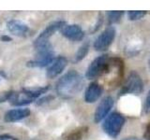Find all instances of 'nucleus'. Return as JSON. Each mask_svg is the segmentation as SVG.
<instances>
[{"instance_id": "1", "label": "nucleus", "mask_w": 150, "mask_h": 140, "mask_svg": "<svg viewBox=\"0 0 150 140\" xmlns=\"http://www.w3.org/2000/svg\"><path fill=\"white\" fill-rule=\"evenodd\" d=\"M83 84L82 75L75 70H70L61 77L56 83V92L64 99H69L81 92Z\"/></svg>"}, {"instance_id": "2", "label": "nucleus", "mask_w": 150, "mask_h": 140, "mask_svg": "<svg viewBox=\"0 0 150 140\" xmlns=\"http://www.w3.org/2000/svg\"><path fill=\"white\" fill-rule=\"evenodd\" d=\"M111 66V59L108 55H100L90 64L86 70V76L88 79L100 77L109 71Z\"/></svg>"}, {"instance_id": "3", "label": "nucleus", "mask_w": 150, "mask_h": 140, "mask_svg": "<svg viewBox=\"0 0 150 140\" xmlns=\"http://www.w3.org/2000/svg\"><path fill=\"white\" fill-rule=\"evenodd\" d=\"M124 124V116L120 113H117V112H114V113L106 117L104 123L102 124V128L110 137L115 138L120 134Z\"/></svg>"}, {"instance_id": "4", "label": "nucleus", "mask_w": 150, "mask_h": 140, "mask_svg": "<svg viewBox=\"0 0 150 140\" xmlns=\"http://www.w3.org/2000/svg\"><path fill=\"white\" fill-rule=\"evenodd\" d=\"M37 55L34 60L29 61L26 65L30 67H44L50 65L54 61V51L52 50L51 44L48 43L40 48H37Z\"/></svg>"}, {"instance_id": "5", "label": "nucleus", "mask_w": 150, "mask_h": 140, "mask_svg": "<svg viewBox=\"0 0 150 140\" xmlns=\"http://www.w3.org/2000/svg\"><path fill=\"white\" fill-rule=\"evenodd\" d=\"M143 91H144V83L142 78H141L137 72L132 71L130 72L128 78L126 79L124 85L122 86L119 94L124 95L130 93V94L139 95L140 93H142Z\"/></svg>"}, {"instance_id": "6", "label": "nucleus", "mask_w": 150, "mask_h": 140, "mask_svg": "<svg viewBox=\"0 0 150 140\" xmlns=\"http://www.w3.org/2000/svg\"><path fill=\"white\" fill-rule=\"evenodd\" d=\"M66 25V22L64 21H56L51 22L50 24L47 26L45 29L40 33V35L36 38L34 42V47L37 49L39 47L44 46L48 44V39L53 36L56 31L61 30Z\"/></svg>"}, {"instance_id": "7", "label": "nucleus", "mask_w": 150, "mask_h": 140, "mask_svg": "<svg viewBox=\"0 0 150 140\" xmlns=\"http://www.w3.org/2000/svg\"><path fill=\"white\" fill-rule=\"evenodd\" d=\"M115 27H112V26L107 27L95 40L94 48L98 51L106 50L112 43V41L115 39Z\"/></svg>"}, {"instance_id": "8", "label": "nucleus", "mask_w": 150, "mask_h": 140, "mask_svg": "<svg viewBox=\"0 0 150 140\" xmlns=\"http://www.w3.org/2000/svg\"><path fill=\"white\" fill-rule=\"evenodd\" d=\"M112 106H114V99L111 96H106L103 98L95 111V115H94L95 123H98L103 119H105Z\"/></svg>"}, {"instance_id": "9", "label": "nucleus", "mask_w": 150, "mask_h": 140, "mask_svg": "<svg viewBox=\"0 0 150 140\" xmlns=\"http://www.w3.org/2000/svg\"><path fill=\"white\" fill-rule=\"evenodd\" d=\"M68 60L63 56H59L56 59H54L53 62L51 63L49 67L47 68L46 76L48 78H54L58 76L59 74L62 73V71L67 66Z\"/></svg>"}, {"instance_id": "10", "label": "nucleus", "mask_w": 150, "mask_h": 140, "mask_svg": "<svg viewBox=\"0 0 150 140\" xmlns=\"http://www.w3.org/2000/svg\"><path fill=\"white\" fill-rule=\"evenodd\" d=\"M62 35L71 41H81L84 36V32L78 24H66L61 29Z\"/></svg>"}, {"instance_id": "11", "label": "nucleus", "mask_w": 150, "mask_h": 140, "mask_svg": "<svg viewBox=\"0 0 150 140\" xmlns=\"http://www.w3.org/2000/svg\"><path fill=\"white\" fill-rule=\"evenodd\" d=\"M8 30L11 33L12 35L17 36H25L29 28L25 22L19 20H11L7 23Z\"/></svg>"}, {"instance_id": "12", "label": "nucleus", "mask_w": 150, "mask_h": 140, "mask_svg": "<svg viewBox=\"0 0 150 140\" xmlns=\"http://www.w3.org/2000/svg\"><path fill=\"white\" fill-rule=\"evenodd\" d=\"M102 87L97 82H92L87 87L84 93V100L86 103L96 102L102 94Z\"/></svg>"}, {"instance_id": "13", "label": "nucleus", "mask_w": 150, "mask_h": 140, "mask_svg": "<svg viewBox=\"0 0 150 140\" xmlns=\"http://www.w3.org/2000/svg\"><path fill=\"white\" fill-rule=\"evenodd\" d=\"M30 115L29 108H16L8 110L4 116V120L6 123H14V121L21 120Z\"/></svg>"}, {"instance_id": "14", "label": "nucleus", "mask_w": 150, "mask_h": 140, "mask_svg": "<svg viewBox=\"0 0 150 140\" xmlns=\"http://www.w3.org/2000/svg\"><path fill=\"white\" fill-rule=\"evenodd\" d=\"M9 103L13 106H25L32 103V99H30L27 95H25V93L22 92H11V94L9 96L8 100Z\"/></svg>"}, {"instance_id": "15", "label": "nucleus", "mask_w": 150, "mask_h": 140, "mask_svg": "<svg viewBox=\"0 0 150 140\" xmlns=\"http://www.w3.org/2000/svg\"><path fill=\"white\" fill-rule=\"evenodd\" d=\"M50 89L49 86H44V87H36V88H23V92L25 93L30 99L34 100L35 98H38L40 96L42 93H45L47 91Z\"/></svg>"}, {"instance_id": "16", "label": "nucleus", "mask_w": 150, "mask_h": 140, "mask_svg": "<svg viewBox=\"0 0 150 140\" xmlns=\"http://www.w3.org/2000/svg\"><path fill=\"white\" fill-rule=\"evenodd\" d=\"M87 127H81L76 130H73L66 136L65 140H82L83 135L87 132Z\"/></svg>"}, {"instance_id": "17", "label": "nucleus", "mask_w": 150, "mask_h": 140, "mask_svg": "<svg viewBox=\"0 0 150 140\" xmlns=\"http://www.w3.org/2000/svg\"><path fill=\"white\" fill-rule=\"evenodd\" d=\"M88 50H89V43H88V42H87V43L83 44L79 48V50H77L76 55H75L74 62L75 63H78V62H80V61H82L86 56V54L88 52Z\"/></svg>"}, {"instance_id": "18", "label": "nucleus", "mask_w": 150, "mask_h": 140, "mask_svg": "<svg viewBox=\"0 0 150 140\" xmlns=\"http://www.w3.org/2000/svg\"><path fill=\"white\" fill-rule=\"evenodd\" d=\"M124 12L123 11H110L107 13L108 16V21L109 23H115L120 21V19L123 16Z\"/></svg>"}, {"instance_id": "19", "label": "nucleus", "mask_w": 150, "mask_h": 140, "mask_svg": "<svg viewBox=\"0 0 150 140\" xmlns=\"http://www.w3.org/2000/svg\"><path fill=\"white\" fill-rule=\"evenodd\" d=\"M145 14H146V11H129L128 13V15H129V20L136 21V20L142 19Z\"/></svg>"}, {"instance_id": "20", "label": "nucleus", "mask_w": 150, "mask_h": 140, "mask_svg": "<svg viewBox=\"0 0 150 140\" xmlns=\"http://www.w3.org/2000/svg\"><path fill=\"white\" fill-rule=\"evenodd\" d=\"M52 99H54V96H52V95H47V96H45V97H42L41 99H40L39 101H38V102H37V105H39V106L43 105V104H45V103H48L49 101H51Z\"/></svg>"}, {"instance_id": "21", "label": "nucleus", "mask_w": 150, "mask_h": 140, "mask_svg": "<svg viewBox=\"0 0 150 140\" xmlns=\"http://www.w3.org/2000/svg\"><path fill=\"white\" fill-rule=\"evenodd\" d=\"M11 91L1 93V94H0V104L3 103V102H5V101H8L9 96H11Z\"/></svg>"}, {"instance_id": "22", "label": "nucleus", "mask_w": 150, "mask_h": 140, "mask_svg": "<svg viewBox=\"0 0 150 140\" xmlns=\"http://www.w3.org/2000/svg\"><path fill=\"white\" fill-rule=\"evenodd\" d=\"M144 137L145 140H150V121H149V123L146 126V129H145Z\"/></svg>"}, {"instance_id": "23", "label": "nucleus", "mask_w": 150, "mask_h": 140, "mask_svg": "<svg viewBox=\"0 0 150 140\" xmlns=\"http://www.w3.org/2000/svg\"><path fill=\"white\" fill-rule=\"evenodd\" d=\"M0 140H18V139L9 134H2L0 135Z\"/></svg>"}, {"instance_id": "24", "label": "nucleus", "mask_w": 150, "mask_h": 140, "mask_svg": "<svg viewBox=\"0 0 150 140\" xmlns=\"http://www.w3.org/2000/svg\"><path fill=\"white\" fill-rule=\"evenodd\" d=\"M0 39H1L2 41H5V42H9V41H11V37L7 36V35H4L0 37Z\"/></svg>"}, {"instance_id": "25", "label": "nucleus", "mask_w": 150, "mask_h": 140, "mask_svg": "<svg viewBox=\"0 0 150 140\" xmlns=\"http://www.w3.org/2000/svg\"><path fill=\"white\" fill-rule=\"evenodd\" d=\"M146 105L148 107H150V92L148 93V95H147V98H146Z\"/></svg>"}, {"instance_id": "26", "label": "nucleus", "mask_w": 150, "mask_h": 140, "mask_svg": "<svg viewBox=\"0 0 150 140\" xmlns=\"http://www.w3.org/2000/svg\"><path fill=\"white\" fill-rule=\"evenodd\" d=\"M123 140H140V139H138L137 137H127Z\"/></svg>"}, {"instance_id": "27", "label": "nucleus", "mask_w": 150, "mask_h": 140, "mask_svg": "<svg viewBox=\"0 0 150 140\" xmlns=\"http://www.w3.org/2000/svg\"><path fill=\"white\" fill-rule=\"evenodd\" d=\"M149 68H150V59H149Z\"/></svg>"}]
</instances>
